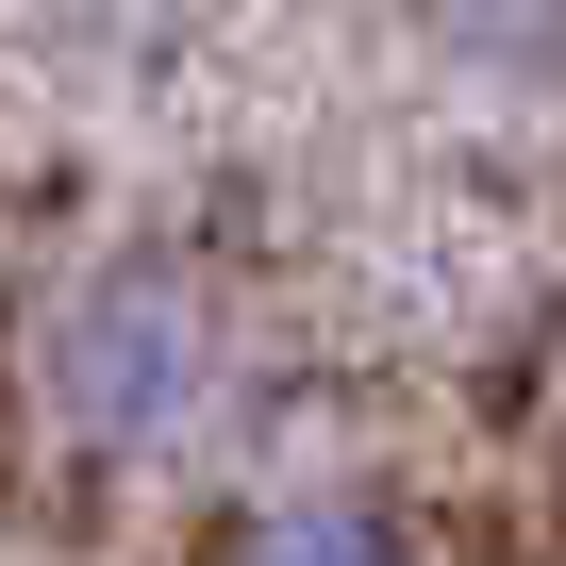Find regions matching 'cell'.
Segmentation results:
<instances>
[{"mask_svg":"<svg viewBox=\"0 0 566 566\" xmlns=\"http://www.w3.org/2000/svg\"><path fill=\"white\" fill-rule=\"evenodd\" d=\"M417 18L467 51V67H516V84H566V0H417Z\"/></svg>","mask_w":566,"mask_h":566,"instance_id":"3957f363","label":"cell"},{"mask_svg":"<svg viewBox=\"0 0 566 566\" xmlns=\"http://www.w3.org/2000/svg\"><path fill=\"white\" fill-rule=\"evenodd\" d=\"M200 566H433V549H417V516L367 500V483H283V500H250Z\"/></svg>","mask_w":566,"mask_h":566,"instance_id":"7a4b0ae2","label":"cell"},{"mask_svg":"<svg viewBox=\"0 0 566 566\" xmlns=\"http://www.w3.org/2000/svg\"><path fill=\"white\" fill-rule=\"evenodd\" d=\"M18 367H34V433H51L67 467L167 483V467H200V450L233 433V400H250V317H233V283L184 266V250H101V266H67L51 301H34Z\"/></svg>","mask_w":566,"mask_h":566,"instance_id":"6da1fadb","label":"cell"}]
</instances>
